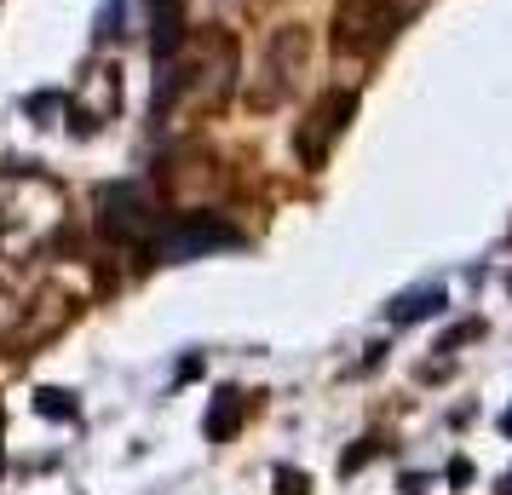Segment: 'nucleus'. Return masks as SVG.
I'll list each match as a JSON object with an SVG mask.
<instances>
[{"instance_id":"1","label":"nucleus","mask_w":512,"mask_h":495,"mask_svg":"<svg viewBox=\"0 0 512 495\" xmlns=\"http://www.w3.org/2000/svg\"><path fill=\"white\" fill-rule=\"evenodd\" d=\"M231 87H236V35L208 24V29H196V35H185L179 52L162 64L156 116H167L173 104H179V110H213Z\"/></svg>"},{"instance_id":"2","label":"nucleus","mask_w":512,"mask_h":495,"mask_svg":"<svg viewBox=\"0 0 512 495\" xmlns=\"http://www.w3.org/2000/svg\"><path fill=\"white\" fill-rule=\"evenodd\" d=\"M98 231L110 236V242H121V248L150 242V236L162 231V202H156V190L139 185V179L104 185L98 190Z\"/></svg>"},{"instance_id":"3","label":"nucleus","mask_w":512,"mask_h":495,"mask_svg":"<svg viewBox=\"0 0 512 495\" xmlns=\"http://www.w3.org/2000/svg\"><path fill=\"white\" fill-rule=\"evenodd\" d=\"M75 317H81V300H75L70 288H41V294L24 306V317L0 334V352L12 357V363H24V357H35L47 340H58Z\"/></svg>"},{"instance_id":"4","label":"nucleus","mask_w":512,"mask_h":495,"mask_svg":"<svg viewBox=\"0 0 512 495\" xmlns=\"http://www.w3.org/2000/svg\"><path fill=\"white\" fill-rule=\"evenodd\" d=\"M403 29V0H340L334 6V52L374 58Z\"/></svg>"},{"instance_id":"5","label":"nucleus","mask_w":512,"mask_h":495,"mask_svg":"<svg viewBox=\"0 0 512 495\" xmlns=\"http://www.w3.org/2000/svg\"><path fill=\"white\" fill-rule=\"evenodd\" d=\"M219 248H242V236H236V225L213 219V213H179L173 225L150 236V260H167V265L202 260V254H219Z\"/></svg>"},{"instance_id":"6","label":"nucleus","mask_w":512,"mask_h":495,"mask_svg":"<svg viewBox=\"0 0 512 495\" xmlns=\"http://www.w3.org/2000/svg\"><path fill=\"white\" fill-rule=\"evenodd\" d=\"M305 52H311V35L300 24H282L271 35V47H265V64H259V81L248 87V104L254 110H271L282 98L294 93V75L305 70Z\"/></svg>"},{"instance_id":"7","label":"nucleus","mask_w":512,"mask_h":495,"mask_svg":"<svg viewBox=\"0 0 512 495\" xmlns=\"http://www.w3.org/2000/svg\"><path fill=\"white\" fill-rule=\"evenodd\" d=\"M357 116V93H346V87H328L311 110H305L300 121V133H294V150H300V162L305 167H323L328 156V144L346 133V121Z\"/></svg>"},{"instance_id":"8","label":"nucleus","mask_w":512,"mask_h":495,"mask_svg":"<svg viewBox=\"0 0 512 495\" xmlns=\"http://www.w3.org/2000/svg\"><path fill=\"white\" fill-rule=\"evenodd\" d=\"M116 110H121V75H116V64H98V70L87 75V87L75 93L70 133H75V139H87V133H98Z\"/></svg>"},{"instance_id":"9","label":"nucleus","mask_w":512,"mask_h":495,"mask_svg":"<svg viewBox=\"0 0 512 495\" xmlns=\"http://www.w3.org/2000/svg\"><path fill=\"white\" fill-rule=\"evenodd\" d=\"M242 426V392H231V386H219L208 403V421H202V432H208V444H231V432Z\"/></svg>"},{"instance_id":"10","label":"nucleus","mask_w":512,"mask_h":495,"mask_svg":"<svg viewBox=\"0 0 512 495\" xmlns=\"http://www.w3.org/2000/svg\"><path fill=\"white\" fill-rule=\"evenodd\" d=\"M432 311H443V288H415V294H403L392 306V323H420Z\"/></svg>"},{"instance_id":"11","label":"nucleus","mask_w":512,"mask_h":495,"mask_svg":"<svg viewBox=\"0 0 512 495\" xmlns=\"http://www.w3.org/2000/svg\"><path fill=\"white\" fill-rule=\"evenodd\" d=\"M35 409H41L47 421H75V403H70V392H58V386H41V392H35Z\"/></svg>"},{"instance_id":"12","label":"nucleus","mask_w":512,"mask_h":495,"mask_svg":"<svg viewBox=\"0 0 512 495\" xmlns=\"http://www.w3.org/2000/svg\"><path fill=\"white\" fill-rule=\"evenodd\" d=\"M369 455H374V444H357V449H351V455H346V472H357V467H363V461H369Z\"/></svg>"},{"instance_id":"13","label":"nucleus","mask_w":512,"mask_h":495,"mask_svg":"<svg viewBox=\"0 0 512 495\" xmlns=\"http://www.w3.org/2000/svg\"><path fill=\"white\" fill-rule=\"evenodd\" d=\"M282 495H305V478H300V472H282Z\"/></svg>"},{"instance_id":"14","label":"nucleus","mask_w":512,"mask_h":495,"mask_svg":"<svg viewBox=\"0 0 512 495\" xmlns=\"http://www.w3.org/2000/svg\"><path fill=\"white\" fill-rule=\"evenodd\" d=\"M501 432H512V409H507V421H501Z\"/></svg>"}]
</instances>
